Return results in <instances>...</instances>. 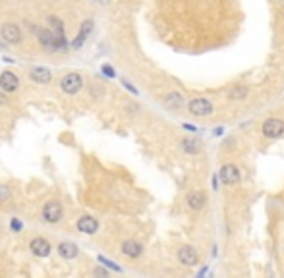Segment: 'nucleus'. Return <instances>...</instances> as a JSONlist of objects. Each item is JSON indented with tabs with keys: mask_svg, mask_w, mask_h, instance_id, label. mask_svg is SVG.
<instances>
[{
	"mask_svg": "<svg viewBox=\"0 0 284 278\" xmlns=\"http://www.w3.org/2000/svg\"><path fill=\"white\" fill-rule=\"evenodd\" d=\"M263 135L269 139H277L284 133V120L281 118H269L263 122Z\"/></svg>",
	"mask_w": 284,
	"mask_h": 278,
	"instance_id": "f257e3e1",
	"label": "nucleus"
},
{
	"mask_svg": "<svg viewBox=\"0 0 284 278\" xmlns=\"http://www.w3.org/2000/svg\"><path fill=\"white\" fill-rule=\"evenodd\" d=\"M188 111H189V114H193V116H197V118H205V116L213 114V105H211V101L199 97V99L189 101Z\"/></svg>",
	"mask_w": 284,
	"mask_h": 278,
	"instance_id": "f03ea898",
	"label": "nucleus"
},
{
	"mask_svg": "<svg viewBox=\"0 0 284 278\" xmlns=\"http://www.w3.org/2000/svg\"><path fill=\"white\" fill-rule=\"evenodd\" d=\"M219 178H221V182L225 184V185H236L238 182H240V170L238 167H234V165H225V167L219 170Z\"/></svg>",
	"mask_w": 284,
	"mask_h": 278,
	"instance_id": "7ed1b4c3",
	"label": "nucleus"
},
{
	"mask_svg": "<svg viewBox=\"0 0 284 278\" xmlns=\"http://www.w3.org/2000/svg\"><path fill=\"white\" fill-rule=\"evenodd\" d=\"M60 85H62L64 93H68V95H76V93L81 89L83 81H81V75H79V74H68V75L62 79Z\"/></svg>",
	"mask_w": 284,
	"mask_h": 278,
	"instance_id": "20e7f679",
	"label": "nucleus"
},
{
	"mask_svg": "<svg viewBox=\"0 0 284 278\" xmlns=\"http://www.w3.org/2000/svg\"><path fill=\"white\" fill-rule=\"evenodd\" d=\"M178 261L184 265V267H195L199 263V255L197 251L191 247V245H184L180 251H178Z\"/></svg>",
	"mask_w": 284,
	"mask_h": 278,
	"instance_id": "39448f33",
	"label": "nucleus"
},
{
	"mask_svg": "<svg viewBox=\"0 0 284 278\" xmlns=\"http://www.w3.org/2000/svg\"><path fill=\"white\" fill-rule=\"evenodd\" d=\"M43 217H45L47 222H58L62 219V207H60V203H57V201L47 203L45 209H43Z\"/></svg>",
	"mask_w": 284,
	"mask_h": 278,
	"instance_id": "423d86ee",
	"label": "nucleus"
},
{
	"mask_svg": "<svg viewBox=\"0 0 284 278\" xmlns=\"http://www.w3.org/2000/svg\"><path fill=\"white\" fill-rule=\"evenodd\" d=\"M0 33H2V37H4L8 43H19V41H21V31H19V27L14 25V23L2 25Z\"/></svg>",
	"mask_w": 284,
	"mask_h": 278,
	"instance_id": "0eeeda50",
	"label": "nucleus"
},
{
	"mask_svg": "<svg viewBox=\"0 0 284 278\" xmlns=\"http://www.w3.org/2000/svg\"><path fill=\"white\" fill-rule=\"evenodd\" d=\"M188 207L189 209H193V211H201L203 207H205V201H207V195L203 193V191H191V193H188Z\"/></svg>",
	"mask_w": 284,
	"mask_h": 278,
	"instance_id": "6e6552de",
	"label": "nucleus"
},
{
	"mask_svg": "<svg viewBox=\"0 0 284 278\" xmlns=\"http://www.w3.org/2000/svg\"><path fill=\"white\" fill-rule=\"evenodd\" d=\"M18 85H19V81H18V75H16V74H12V72H2V75H0V87H2L6 93L16 91Z\"/></svg>",
	"mask_w": 284,
	"mask_h": 278,
	"instance_id": "1a4fd4ad",
	"label": "nucleus"
},
{
	"mask_svg": "<svg viewBox=\"0 0 284 278\" xmlns=\"http://www.w3.org/2000/svg\"><path fill=\"white\" fill-rule=\"evenodd\" d=\"M29 247H31V251H33L37 257H47V255L51 253V243H49L47 240H43V238L33 240Z\"/></svg>",
	"mask_w": 284,
	"mask_h": 278,
	"instance_id": "9d476101",
	"label": "nucleus"
},
{
	"mask_svg": "<svg viewBox=\"0 0 284 278\" xmlns=\"http://www.w3.org/2000/svg\"><path fill=\"white\" fill-rule=\"evenodd\" d=\"M77 228L83 232V234H95L97 228H99V222L93 219V217H81L77 221Z\"/></svg>",
	"mask_w": 284,
	"mask_h": 278,
	"instance_id": "9b49d317",
	"label": "nucleus"
},
{
	"mask_svg": "<svg viewBox=\"0 0 284 278\" xmlns=\"http://www.w3.org/2000/svg\"><path fill=\"white\" fill-rule=\"evenodd\" d=\"M141 251H143L141 243H137V241H133V240H128V241L122 243V253L128 255V257H139Z\"/></svg>",
	"mask_w": 284,
	"mask_h": 278,
	"instance_id": "f8f14e48",
	"label": "nucleus"
},
{
	"mask_svg": "<svg viewBox=\"0 0 284 278\" xmlns=\"http://www.w3.org/2000/svg\"><path fill=\"white\" fill-rule=\"evenodd\" d=\"M37 33H39V39H41V43H43L47 49H53V51H57V49H58L57 39H55V35H53V31H51V29H39Z\"/></svg>",
	"mask_w": 284,
	"mask_h": 278,
	"instance_id": "ddd939ff",
	"label": "nucleus"
},
{
	"mask_svg": "<svg viewBox=\"0 0 284 278\" xmlns=\"http://www.w3.org/2000/svg\"><path fill=\"white\" fill-rule=\"evenodd\" d=\"M249 95V89L246 87V85H234V87H230L227 93V97L230 101H242V99H246Z\"/></svg>",
	"mask_w": 284,
	"mask_h": 278,
	"instance_id": "4468645a",
	"label": "nucleus"
},
{
	"mask_svg": "<svg viewBox=\"0 0 284 278\" xmlns=\"http://www.w3.org/2000/svg\"><path fill=\"white\" fill-rule=\"evenodd\" d=\"M29 75H31V79L37 81V83H49V81H51V72H49L47 68H33V70L29 72Z\"/></svg>",
	"mask_w": 284,
	"mask_h": 278,
	"instance_id": "2eb2a0df",
	"label": "nucleus"
},
{
	"mask_svg": "<svg viewBox=\"0 0 284 278\" xmlns=\"http://www.w3.org/2000/svg\"><path fill=\"white\" fill-rule=\"evenodd\" d=\"M182 149L188 155H197L199 149H201V141L199 139H193V137H186V139H182Z\"/></svg>",
	"mask_w": 284,
	"mask_h": 278,
	"instance_id": "dca6fc26",
	"label": "nucleus"
},
{
	"mask_svg": "<svg viewBox=\"0 0 284 278\" xmlns=\"http://www.w3.org/2000/svg\"><path fill=\"white\" fill-rule=\"evenodd\" d=\"M58 253H60L64 259H74V257L77 255V247H76V243H72V241H62V243L58 245Z\"/></svg>",
	"mask_w": 284,
	"mask_h": 278,
	"instance_id": "f3484780",
	"label": "nucleus"
},
{
	"mask_svg": "<svg viewBox=\"0 0 284 278\" xmlns=\"http://www.w3.org/2000/svg\"><path fill=\"white\" fill-rule=\"evenodd\" d=\"M91 27H93V23H91V21H85V23H83V27H81V33L76 37V41H74V45H72L74 49H79V47L83 45V41H85V37L89 35Z\"/></svg>",
	"mask_w": 284,
	"mask_h": 278,
	"instance_id": "a211bd4d",
	"label": "nucleus"
},
{
	"mask_svg": "<svg viewBox=\"0 0 284 278\" xmlns=\"http://www.w3.org/2000/svg\"><path fill=\"white\" fill-rule=\"evenodd\" d=\"M182 95L180 93H170L167 99H165V105L170 109V111H178V109H182Z\"/></svg>",
	"mask_w": 284,
	"mask_h": 278,
	"instance_id": "6ab92c4d",
	"label": "nucleus"
},
{
	"mask_svg": "<svg viewBox=\"0 0 284 278\" xmlns=\"http://www.w3.org/2000/svg\"><path fill=\"white\" fill-rule=\"evenodd\" d=\"M103 74H107V75H111V77H113L114 70H113V68H109V66H103Z\"/></svg>",
	"mask_w": 284,
	"mask_h": 278,
	"instance_id": "aec40b11",
	"label": "nucleus"
},
{
	"mask_svg": "<svg viewBox=\"0 0 284 278\" xmlns=\"http://www.w3.org/2000/svg\"><path fill=\"white\" fill-rule=\"evenodd\" d=\"M12 230H16V232L21 230V222L19 221H12Z\"/></svg>",
	"mask_w": 284,
	"mask_h": 278,
	"instance_id": "412c9836",
	"label": "nucleus"
},
{
	"mask_svg": "<svg viewBox=\"0 0 284 278\" xmlns=\"http://www.w3.org/2000/svg\"><path fill=\"white\" fill-rule=\"evenodd\" d=\"M101 2H111V0H101Z\"/></svg>",
	"mask_w": 284,
	"mask_h": 278,
	"instance_id": "4be33fe9",
	"label": "nucleus"
},
{
	"mask_svg": "<svg viewBox=\"0 0 284 278\" xmlns=\"http://www.w3.org/2000/svg\"><path fill=\"white\" fill-rule=\"evenodd\" d=\"M283 10H284V0H283Z\"/></svg>",
	"mask_w": 284,
	"mask_h": 278,
	"instance_id": "5701e85b",
	"label": "nucleus"
}]
</instances>
